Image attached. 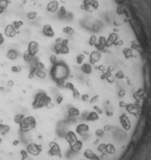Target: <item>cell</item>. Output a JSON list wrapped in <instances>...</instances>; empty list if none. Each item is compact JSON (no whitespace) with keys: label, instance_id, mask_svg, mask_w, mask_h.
Listing matches in <instances>:
<instances>
[{"label":"cell","instance_id":"obj_8","mask_svg":"<svg viewBox=\"0 0 151 160\" xmlns=\"http://www.w3.org/2000/svg\"><path fill=\"white\" fill-rule=\"evenodd\" d=\"M27 51H29L31 54L34 55V56H35V55L38 54V51H39V44H38V42L35 41V40H32V41H30L29 43H28Z\"/></svg>","mask_w":151,"mask_h":160},{"label":"cell","instance_id":"obj_25","mask_svg":"<svg viewBox=\"0 0 151 160\" xmlns=\"http://www.w3.org/2000/svg\"><path fill=\"white\" fill-rule=\"evenodd\" d=\"M12 25L14 26V28L16 31H19L20 28L23 27L24 22L22 21V20H14V21H13V23H12Z\"/></svg>","mask_w":151,"mask_h":160},{"label":"cell","instance_id":"obj_40","mask_svg":"<svg viewBox=\"0 0 151 160\" xmlns=\"http://www.w3.org/2000/svg\"><path fill=\"white\" fill-rule=\"evenodd\" d=\"M8 86H9V87H13L14 86V81H13V80H9V81H8Z\"/></svg>","mask_w":151,"mask_h":160},{"label":"cell","instance_id":"obj_22","mask_svg":"<svg viewBox=\"0 0 151 160\" xmlns=\"http://www.w3.org/2000/svg\"><path fill=\"white\" fill-rule=\"evenodd\" d=\"M83 155H84V157L88 159V160H91L94 156L96 155V154L94 153V151L90 149H86L84 151V153H83Z\"/></svg>","mask_w":151,"mask_h":160},{"label":"cell","instance_id":"obj_15","mask_svg":"<svg viewBox=\"0 0 151 160\" xmlns=\"http://www.w3.org/2000/svg\"><path fill=\"white\" fill-rule=\"evenodd\" d=\"M82 147H83V142H82V140H77V142H75L73 145L70 146V149L71 151H73V153H79V151L82 149Z\"/></svg>","mask_w":151,"mask_h":160},{"label":"cell","instance_id":"obj_13","mask_svg":"<svg viewBox=\"0 0 151 160\" xmlns=\"http://www.w3.org/2000/svg\"><path fill=\"white\" fill-rule=\"evenodd\" d=\"M41 33L45 37L48 38H52L55 36V31L53 30V27L49 24H46L42 27V30H41Z\"/></svg>","mask_w":151,"mask_h":160},{"label":"cell","instance_id":"obj_23","mask_svg":"<svg viewBox=\"0 0 151 160\" xmlns=\"http://www.w3.org/2000/svg\"><path fill=\"white\" fill-rule=\"evenodd\" d=\"M62 33L65 34H74L75 30H74V28L71 26H65L62 28Z\"/></svg>","mask_w":151,"mask_h":160},{"label":"cell","instance_id":"obj_30","mask_svg":"<svg viewBox=\"0 0 151 160\" xmlns=\"http://www.w3.org/2000/svg\"><path fill=\"white\" fill-rule=\"evenodd\" d=\"M22 71V67L20 65H13L11 67V71L13 74H19L21 73Z\"/></svg>","mask_w":151,"mask_h":160},{"label":"cell","instance_id":"obj_7","mask_svg":"<svg viewBox=\"0 0 151 160\" xmlns=\"http://www.w3.org/2000/svg\"><path fill=\"white\" fill-rule=\"evenodd\" d=\"M90 131V127L86 123H80L76 127V134L80 135V136H84L85 134H87Z\"/></svg>","mask_w":151,"mask_h":160},{"label":"cell","instance_id":"obj_10","mask_svg":"<svg viewBox=\"0 0 151 160\" xmlns=\"http://www.w3.org/2000/svg\"><path fill=\"white\" fill-rule=\"evenodd\" d=\"M80 71L86 76H90L93 74V65L90 62L83 63L82 65H80Z\"/></svg>","mask_w":151,"mask_h":160},{"label":"cell","instance_id":"obj_9","mask_svg":"<svg viewBox=\"0 0 151 160\" xmlns=\"http://www.w3.org/2000/svg\"><path fill=\"white\" fill-rule=\"evenodd\" d=\"M18 31H16L11 23V24H8L5 27V29H4V34H5V36L8 38H14L15 35L18 34Z\"/></svg>","mask_w":151,"mask_h":160},{"label":"cell","instance_id":"obj_35","mask_svg":"<svg viewBox=\"0 0 151 160\" xmlns=\"http://www.w3.org/2000/svg\"><path fill=\"white\" fill-rule=\"evenodd\" d=\"M104 130L103 129H97L95 131V135L97 137H101V136H103L104 135Z\"/></svg>","mask_w":151,"mask_h":160},{"label":"cell","instance_id":"obj_39","mask_svg":"<svg viewBox=\"0 0 151 160\" xmlns=\"http://www.w3.org/2000/svg\"><path fill=\"white\" fill-rule=\"evenodd\" d=\"M5 43V37H4V34L2 33H0V46L3 45Z\"/></svg>","mask_w":151,"mask_h":160},{"label":"cell","instance_id":"obj_26","mask_svg":"<svg viewBox=\"0 0 151 160\" xmlns=\"http://www.w3.org/2000/svg\"><path fill=\"white\" fill-rule=\"evenodd\" d=\"M25 118V115H24L23 114H17L15 115V116L14 117V122L15 123V124H19L22 122V120Z\"/></svg>","mask_w":151,"mask_h":160},{"label":"cell","instance_id":"obj_12","mask_svg":"<svg viewBox=\"0 0 151 160\" xmlns=\"http://www.w3.org/2000/svg\"><path fill=\"white\" fill-rule=\"evenodd\" d=\"M59 3L56 0H52V1L48 2L46 6V10L50 14H55L59 11Z\"/></svg>","mask_w":151,"mask_h":160},{"label":"cell","instance_id":"obj_29","mask_svg":"<svg viewBox=\"0 0 151 160\" xmlns=\"http://www.w3.org/2000/svg\"><path fill=\"white\" fill-rule=\"evenodd\" d=\"M64 88H65V89L69 90V91H73L74 90L77 89L76 86H75V84L73 83V82H71V81H67L66 83H65L64 84Z\"/></svg>","mask_w":151,"mask_h":160},{"label":"cell","instance_id":"obj_27","mask_svg":"<svg viewBox=\"0 0 151 160\" xmlns=\"http://www.w3.org/2000/svg\"><path fill=\"white\" fill-rule=\"evenodd\" d=\"M36 16H38V11H30L26 14V17L29 20H34L36 18Z\"/></svg>","mask_w":151,"mask_h":160},{"label":"cell","instance_id":"obj_24","mask_svg":"<svg viewBox=\"0 0 151 160\" xmlns=\"http://www.w3.org/2000/svg\"><path fill=\"white\" fill-rule=\"evenodd\" d=\"M85 60V54H79L76 57V62L77 65H82Z\"/></svg>","mask_w":151,"mask_h":160},{"label":"cell","instance_id":"obj_5","mask_svg":"<svg viewBox=\"0 0 151 160\" xmlns=\"http://www.w3.org/2000/svg\"><path fill=\"white\" fill-rule=\"evenodd\" d=\"M119 121H120V124L121 126L122 127V129L124 131H130L131 130V127H132V124H131V121H130V119L128 117V115L126 114H121L119 117Z\"/></svg>","mask_w":151,"mask_h":160},{"label":"cell","instance_id":"obj_16","mask_svg":"<svg viewBox=\"0 0 151 160\" xmlns=\"http://www.w3.org/2000/svg\"><path fill=\"white\" fill-rule=\"evenodd\" d=\"M100 119V114H97L95 111H89L86 115V120L87 121H90V122H94V121H98Z\"/></svg>","mask_w":151,"mask_h":160},{"label":"cell","instance_id":"obj_11","mask_svg":"<svg viewBox=\"0 0 151 160\" xmlns=\"http://www.w3.org/2000/svg\"><path fill=\"white\" fill-rule=\"evenodd\" d=\"M64 137H65V141H66L69 145H73L75 142H77V134L75 133V131H67L66 134H65V135H64Z\"/></svg>","mask_w":151,"mask_h":160},{"label":"cell","instance_id":"obj_20","mask_svg":"<svg viewBox=\"0 0 151 160\" xmlns=\"http://www.w3.org/2000/svg\"><path fill=\"white\" fill-rule=\"evenodd\" d=\"M11 131V127L7 124H3V123H0V134L5 135L7 134L9 131Z\"/></svg>","mask_w":151,"mask_h":160},{"label":"cell","instance_id":"obj_34","mask_svg":"<svg viewBox=\"0 0 151 160\" xmlns=\"http://www.w3.org/2000/svg\"><path fill=\"white\" fill-rule=\"evenodd\" d=\"M35 66L38 70H45V64L42 61H39V60H38V62L35 63Z\"/></svg>","mask_w":151,"mask_h":160},{"label":"cell","instance_id":"obj_44","mask_svg":"<svg viewBox=\"0 0 151 160\" xmlns=\"http://www.w3.org/2000/svg\"><path fill=\"white\" fill-rule=\"evenodd\" d=\"M2 1H4V0H0V3H1Z\"/></svg>","mask_w":151,"mask_h":160},{"label":"cell","instance_id":"obj_43","mask_svg":"<svg viewBox=\"0 0 151 160\" xmlns=\"http://www.w3.org/2000/svg\"><path fill=\"white\" fill-rule=\"evenodd\" d=\"M2 141H3V140H2L1 138H0V144H1V143H2Z\"/></svg>","mask_w":151,"mask_h":160},{"label":"cell","instance_id":"obj_17","mask_svg":"<svg viewBox=\"0 0 151 160\" xmlns=\"http://www.w3.org/2000/svg\"><path fill=\"white\" fill-rule=\"evenodd\" d=\"M68 115L72 117H77L80 115V111L76 107H70L68 109Z\"/></svg>","mask_w":151,"mask_h":160},{"label":"cell","instance_id":"obj_28","mask_svg":"<svg viewBox=\"0 0 151 160\" xmlns=\"http://www.w3.org/2000/svg\"><path fill=\"white\" fill-rule=\"evenodd\" d=\"M106 145L107 144H105V143H100L99 146H98V151H100V153L101 154L104 156L105 154H106Z\"/></svg>","mask_w":151,"mask_h":160},{"label":"cell","instance_id":"obj_38","mask_svg":"<svg viewBox=\"0 0 151 160\" xmlns=\"http://www.w3.org/2000/svg\"><path fill=\"white\" fill-rule=\"evenodd\" d=\"M62 101H63V95L59 94L58 96H56V103L59 104V105H60V104L62 103Z\"/></svg>","mask_w":151,"mask_h":160},{"label":"cell","instance_id":"obj_19","mask_svg":"<svg viewBox=\"0 0 151 160\" xmlns=\"http://www.w3.org/2000/svg\"><path fill=\"white\" fill-rule=\"evenodd\" d=\"M47 76H48V74L45 70H36L35 77H38V79H46Z\"/></svg>","mask_w":151,"mask_h":160},{"label":"cell","instance_id":"obj_6","mask_svg":"<svg viewBox=\"0 0 151 160\" xmlns=\"http://www.w3.org/2000/svg\"><path fill=\"white\" fill-rule=\"evenodd\" d=\"M53 51H54L55 54H56V55H59V54L66 55L70 53V48H69V46L62 45L61 43H59V44L56 43L54 48H53Z\"/></svg>","mask_w":151,"mask_h":160},{"label":"cell","instance_id":"obj_21","mask_svg":"<svg viewBox=\"0 0 151 160\" xmlns=\"http://www.w3.org/2000/svg\"><path fill=\"white\" fill-rule=\"evenodd\" d=\"M116 153V147L113 145L112 143H108L106 145V154L109 155H112Z\"/></svg>","mask_w":151,"mask_h":160},{"label":"cell","instance_id":"obj_41","mask_svg":"<svg viewBox=\"0 0 151 160\" xmlns=\"http://www.w3.org/2000/svg\"><path fill=\"white\" fill-rule=\"evenodd\" d=\"M18 144H19V141H18V140H14V141L13 142V145H14V146H17Z\"/></svg>","mask_w":151,"mask_h":160},{"label":"cell","instance_id":"obj_1","mask_svg":"<svg viewBox=\"0 0 151 160\" xmlns=\"http://www.w3.org/2000/svg\"><path fill=\"white\" fill-rule=\"evenodd\" d=\"M52 106V97L49 94H47L45 91H38V94H35L34 100L32 102V107L35 110Z\"/></svg>","mask_w":151,"mask_h":160},{"label":"cell","instance_id":"obj_18","mask_svg":"<svg viewBox=\"0 0 151 160\" xmlns=\"http://www.w3.org/2000/svg\"><path fill=\"white\" fill-rule=\"evenodd\" d=\"M22 58H23V61L24 62H26V63H32L33 60H34V58H35V56L33 54H31L29 51L26 50L23 53V54H22Z\"/></svg>","mask_w":151,"mask_h":160},{"label":"cell","instance_id":"obj_42","mask_svg":"<svg viewBox=\"0 0 151 160\" xmlns=\"http://www.w3.org/2000/svg\"><path fill=\"white\" fill-rule=\"evenodd\" d=\"M4 11H5V9H4V8H2V7H0V14H2Z\"/></svg>","mask_w":151,"mask_h":160},{"label":"cell","instance_id":"obj_3","mask_svg":"<svg viewBox=\"0 0 151 160\" xmlns=\"http://www.w3.org/2000/svg\"><path fill=\"white\" fill-rule=\"evenodd\" d=\"M26 151H27L28 154L33 155V156H38L42 151V147L38 145V144L32 142V143H29L27 145Z\"/></svg>","mask_w":151,"mask_h":160},{"label":"cell","instance_id":"obj_4","mask_svg":"<svg viewBox=\"0 0 151 160\" xmlns=\"http://www.w3.org/2000/svg\"><path fill=\"white\" fill-rule=\"evenodd\" d=\"M48 154L52 155V156H61V149L58 143L55 141H51L49 143Z\"/></svg>","mask_w":151,"mask_h":160},{"label":"cell","instance_id":"obj_14","mask_svg":"<svg viewBox=\"0 0 151 160\" xmlns=\"http://www.w3.org/2000/svg\"><path fill=\"white\" fill-rule=\"evenodd\" d=\"M6 57L11 61H15L19 57V51L15 49H9L6 53Z\"/></svg>","mask_w":151,"mask_h":160},{"label":"cell","instance_id":"obj_37","mask_svg":"<svg viewBox=\"0 0 151 160\" xmlns=\"http://www.w3.org/2000/svg\"><path fill=\"white\" fill-rule=\"evenodd\" d=\"M28 154H29L27 153L26 150H21V151H20V155H21V159L22 160L27 159L28 158Z\"/></svg>","mask_w":151,"mask_h":160},{"label":"cell","instance_id":"obj_33","mask_svg":"<svg viewBox=\"0 0 151 160\" xmlns=\"http://www.w3.org/2000/svg\"><path fill=\"white\" fill-rule=\"evenodd\" d=\"M81 94H80V91L77 89H76V90H74V91H72V95H73V97H74L75 99H80Z\"/></svg>","mask_w":151,"mask_h":160},{"label":"cell","instance_id":"obj_32","mask_svg":"<svg viewBox=\"0 0 151 160\" xmlns=\"http://www.w3.org/2000/svg\"><path fill=\"white\" fill-rule=\"evenodd\" d=\"M49 60H50V63L52 64L53 66H54V65H56V64L59 63L58 55H56V54H51V56H50V58H49Z\"/></svg>","mask_w":151,"mask_h":160},{"label":"cell","instance_id":"obj_31","mask_svg":"<svg viewBox=\"0 0 151 160\" xmlns=\"http://www.w3.org/2000/svg\"><path fill=\"white\" fill-rule=\"evenodd\" d=\"M58 14H59V17H64L65 15L67 14V10H66V8H65L64 6L59 7V11H58Z\"/></svg>","mask_w":151,"mask_h":160},{"label":"cell","instance_id":"obj_36","mask_svg":"<svg viewBox=\"0 0 151 160\" xmlns=\"http://www.w3.org/2000/svg\"><path fill=\"white\" fill-rule=\"evenodd\" d=\"M90 95H89V94H81V97H80V100L82 102H87L90 100Z\"/></svg>","mask_w":151,"mask_h":160},{"label":"cell","instance_id":"obj_2","mask_svg":"<svg viewBox=\"0 0 151 160\" xmlns=\"http://www.w3.org/2000/svg\"><path fill=\"white\" fill-rule=\"evenodd\" d=\"M35 126H36V120L34 116H32V115L25 116V118L22 120V122L19 124L20 131H21L22 133H28V131L35 129Z\"/></svg>","mask_w":151,"mask_h":160}]
</instances>
